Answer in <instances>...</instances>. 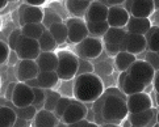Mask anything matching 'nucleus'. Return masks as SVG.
<instances>
[{
	"label": "nucleus",
	"instance_id": "a19ab883",
	"mask_svg": "<svg viewBox=\"0 0 159 127\" xmlns=\"http://www.w3.org/2000/svg\"><path fill=\"white\" fill-rule=\"evenodd\" d=\"M8 66H11V67H16L20 63V58H19V55H17V53L16 51H12V53L9 54V58H8Z\"/></svg>",
	"mask_w": 159,
	"mask_h": 127
},
{
	"label": "nucleus",
	"instance_id": "a878e982",
	"mask_svg": "<svg viewBox=\"0 0 159 127\" xmlns=\"http://www.w3.org/2000/svg\"><path fill=\"white\" fill-rule=\"evenodd\" d=\"M48 30L54 37V39L57 41L58 45H62L66 41H69V30H67V26L65 24V21L55 22V24H53Z\"/></svg>",
	"mask_w": 159,
	"mask_h": 127
},
{
	"label": "nucleus",
	"instance_id": "4c0bfd02",
	"mask_svg": "<svg viewBox=\"0 0 159 127\" xmlns=\"http://www.w3.org/2000/svg\"><path fill=\"white\" fill-rule=\"evenodd\" d=\"M63 85H61L59 93L62 97H74V80H69V81H62Z\"/></svg>",
	"mask_w": 159,
	"mask_h": 127
},
{
	"label": "nucleus",
	"instance_id": "7ed1b4c3",
	"mask_svg": "<svg viewBox=\"0 0 159 127\" xmlns=\"http://www.w3.org/2000/svg\"><path fill=\"white\" fill-rule=\"evenodd\" d=\"M58 68L57 73L61 79V81H69L76 77L78 68H79V58L75 53H71L69 50H61L58 53Z\"/></svg>",
	"mask_w": 159,
	"mask_h": 127
},
{
	"label": "nucleus",
	"instance_id": "dca6fc26",
	"mask_svg": "<svg viewBox=\"0 0 159 127\" xmlns=\"http://www.w3.org/2000/svg\"><path fill=\"white\" fill-rule=\"evenodd\" d=\"M108 13H109V8L101 2H92L89 8L86 13V20L87 24H95V22H104L108 20Z\"/></svg>",
	"mask_w": 159,
	"mask_h": 127
},
{
	"label": "nucleus",
	"instance_id": "6e6552de",
	"mask_svg": "<svg viewBox=\"0 0 159 127\" xmlns=\"http://www.w3.org/2000/svg\"><path fill=\"white\" fill-rule=\"evenodd\" d=\"M16 53L20 60H37V58L41 55V49H39L38 41L22 36L19 41Z\"/></svg>",
	"mask_w": 159,
	"mask_h": 127
},
{
	"label": "nucleus",
	"instance_id": "e433bc0d",
	"mask_svg": "<svg viewBox=\"0 0 159 127\" xmlns=\"http://www.w3.org/2000/svg\"><path fill=\"white\" fill-rule=\"evenodd\" d=\"M21 37H22L21 28L20 29H15V30L9 34L7 43H8V46L11 47V50H12V51H16V49H17V45H19V41H20Z\"/></svg>",
	"mask_w": 159,
	"mask_h": 127
},
{
	"label": "nucleus",
	"instance_id": "13d9d810",
	"mask_svg": "<svg viewBox=\"0 0 159 127\" xmlns=\"http://www.w3.org/2000/svg\"><path fill=\"white\" fill-rule=\"evenodd\" d=\"M132 127H137V126H132Z\"/></svg>",
	"mask_w": 159,
	"mask_h": 127
},
{
	"label": "nucleus",
	"instance_id": "5701e85b",
	"mask_svg": "<svg viewBox=\"0 0 159 127\" xmlns=\"http://www.w3.org/2000/svg\"><path fill=\"white\" fill-rule=\"evenodd\" d=\"M59 81H61V79L55 71L54 72H39L37 76L38 88H42L46 90H53L58 85Z\"/></svg>",
	"mask_w": 159,
	"mask_h": 127
},
{
	"label": "nucleus",
	"instance_id": "9b49d317",
	"mask_svg": "<svg viewBox=\"0 0 159 127\" xmlns=\"http://www.w3.org/2000/svg\"><path fill=\"white\" fill-rule=\"evenodd\" d=\"M126 51L129 54H133L137 56L138 54L147 51V39L145 36H139V34H133V33H126L122 43V50Z\"/></svg>",
	"mask_w": 159,
	"mask_h": 127
},
{
	"label": "nucleus",
	"instance_id": "f3484780",
	"mask_svg": "<svg viewBox=\"0 0 159 127\" xmlns=\"http://www.w3.org/2000/svg\"><path fill=\"white\" fill-rule=\"evenodd\" d=\"M154 12L155 8L152 0H135L130 9V16L138 19H150Z\"/></svg>",
	"mask_w": 159,
	"mask_h": 127
},
{
	"label": "nucleus",
	"instance_id": "20e7f679",
	"mask_svg": "<svg viewBox=\"0 0 159 127\" xmlns=\"http://www.w3.org/2000/svg\"><path fill=\"white\" fill-rule=\"evenodd\" d=\"M74 51H75V54L78 55V58H80V59H86V60L96 59V58H99L104 51L103 39L89 36L80 43L75 45V50Z\"/></svg>",
	"mask_w": 159,
	"mask_h": 127
},
{
	"label": "nucleus",
	"instance_id": "cd10ccee",
	"mask_svg": "<svg viewBox=\"0 0 159 127\" xmlns=\"http://www.w3.org/2000/svg\"><path fill=\"white\" fill-rule=\"evenodd\" d=\"M38 43H39V49H41V53H55L57 47H58V43L54 39V37L50 34V32L45 30V33L42 34V37L38 39Z\"/></svg>",
	"mask_w": 159,
	"mask_h": 127
},
{
	"label": "nucleus",
	"instance_id": "c03bdc74",
	"mask_svg": "<svg viewBox=\"0 0 159 127\" xmlns=\"http://www.w3.org/2000/svg\"><path fill=\"white\" fill-rule=\"evenodd\" d=\"M152 88L157 93H159V71L155 72V77H154V81H152Z\"/></svg>",
	"mask_w": 159,
	"mask_h": 127
},
{
	"label": "nucleus",
	"instance_id": "864d4df0",
	"mask_svg": "<svg viewBox=\"0 0 159 127\" xmlns=\"http://www.w3.org/2000/svg\"><path fill=\"white\" fill-rule=\"evenodd\" d=\"M7 4H8V2H5V0H3V2H2V3H0V8H2V9H3V8L5 7V5H7Z\"/></svg>",
	"mask_w": 159,
	"mask_h": 127
},
{
	"label": "nucleus",
	"instance_id": "2f4dec72",
	"mask_svg": "<svg viewBox=\"0 0 159 127\" xmlns=\"http://www.w3.org/2000/svg\"><path fill=\"white\" fill-rule=\"evenodd\" d=\"M46 90V89H45ZM61 93L59 92H55V90H46V100H45V110L48 112H53L55 110L57 107V103L61 100Z\"/></svg>",
	"mask_w": 159,
	"mask_h": 127
},
{
	"label": "nucleus",
	"instance_id": "39448f33",
	"mask_svg": "<svg viewBox=\"0 0 159 127\" xmlns=\"http://www.w3.org/2000/svg\"><path fill=\"white\" fill-rule=\"evenodd\" d=\"M128 75H129V77H132L134 80V81L147 86V85L152 84V81H154L155 70L152 68V66L150 63H147L145 59H142V60H137L129 68Z\"/></svg>",
	"mask_w": 159,
	"mask_h": 127
},
{
	"label": "nucleus",
	"instance_id": "c9c22d12",
	"mask_svg": "<svg viewBox=\"0 0 159 127\" xmlns=\"http://www.w3.org/2000/svg\"><path fill=\"white\" fill-rule=\"evenodd\" d=\"M95 66L91 63L89 60L86 59H80L79 58V68H78V73L76 76H82V75H88V73H95Z\"/></svg>",
	"mask_w": 159,
	"mask_h": 127
},
{
	"label": "nucleus",
	"instance_id": "0eeeda50",
	"mask_svg": "<svg viewBox=\"0 0 159 127\" xmlns=\"http://www.w3.org/2000/svg\"><path fill=\"white\" fill-rule=\"evenodd\" d=\"M65 24L69 30V42L78 45L84 41L87 37H89L88 26L84 19H78V17H69Z\"/></svg>",
	"mask_w": 159,
	"mask_h": 127
},
{
	"label": "nucleus",
	"instance_id": "7c9ffc66",
	"mask_svg": "<svg viewBox=\"0 0 159 127\" xmlns=\"http://www.w3.org/2000/svg\"><path fill=\"white\" fill-rule=\"evenodd\" d=\"M145 37L147 39V51L159 53V26H152Z\"/></svg>",
	"mask_w": 159,
	"mask_h": 127
},
{
	"label": "nucleus",
	"instance_id": "aec40b11",
	"mask_svg": "<svg viewBox=\"0 0 159 127\" xmlns=\"http://www.w3.org/2000/svg\"><path fill=\"white\" fill-rule=\"evenodd\" d=\"M152 24L150 19H138V17H132L126 25V32L133 34H139V36H146L151 30Z\"/></svg>",
	"mask_w": 159,
	"mask_h": 127
},
{
	"label": "nucleus",
	"instance_id": "6ab92c4d",
	"mask_svg": "<svg viewBox=\"0 0 159 127\" xmlns=\"http://www.w3.org/2000/svg\"><path fill=\"white\" fill-rule=\"evenodd\" d=\"M36 62L38 64L39 72H57L59 63L58 53H41Z\"/></svg>",
	"mask_w": 159,
	"mask_h": 127
},
{
	"label": "nucleus",
	"instance_id": "423d86ee",
	"mask_svg": "<svg viewBox=\"0 0 159 127\" xmlns=\"http://www.w3.org/2000/svg\"><path fill=\"white\" fill-rule=\"evenodd\" d=\"M126 29H117V28H111L108 33L103 37V43H104V50L109 56H116L118 53L122 50V43L125 36H126Z\"/></svg>",
	"mask_w": 159,
	"mask_h": 127
},
{
	"label": "nucleus",
	"instance_id": "8fccbe9b",
	"mask_svg": "<svg viewBox=\"0 0 159 127\" xmlns=\"http://www.w3.org/2000/svg\"><path fill=\"white\" fill-rule=\"evenodd\" d=\"M100 127H121L120 125H115V123H104V125H101Z\"/></svg>",
	"mask_w": 159,
	"mask_h": 127
},
{
	"label": "nucleus",
	"instance_id": "bf43d9fd",
	"mask_svg": "<svg viewBox=\"0 0 159 127\" xmlns=\"http://www.w3.org/2000/svg\"><path fill=\"white\" fill-rule=\"evenodd\" d=\"M157 127H159V125H158V126H157Z\"/></svg>",
	"mask_w": 159,
	"mask_h": 127
},
{
	"label": "nucleus",
	"instance_id": "b1692460",
	"mask_svg": "<svg viewBox=\"0 0 159 127\" xmlns=\"http://www.w3.org/2000/svg\"><path fill=\"white\" fill-rule=\"evenodd\" d=\"M137 62V58L133 54H129L126 51H121L115 56V67L117 71L121 72H128L129 68L132 67L134 63Z\"/></svg>",
	"mask_w": 159,
	"mask_h": 127
},
{
	"label": "nucleus",
	"instance_id": "2eb2a0df",
	"mask_svg": "<svg viewBox=\"0 0 159 127\" xmlns=\"http://www.w3.org/2000/svg\"><path fill=\"white\" fill-rule=\"evenodd\" d=\"M130 20V13L124 8V5H117V7L109 8L108 13V24L111 28L125 29Z\"/></svg>",
	"mask_w": 159,
	"mask_h": 127
},
{
	"label": "nucleus",
	"instance_id": "49530a36",
	"mask_svg": "<svg viewBox=\"0 0 159 127\" xmlns=\"http://www.w3.org/2000/svg\"><path fill=\"white\" fill-rule=\"evenodd\" d=\"M88 120L87 119H83V120H79L76 123H72V125H69V127H87L88 126Z\"/></svg>",
	"mask_w": 159,
	"mask_h": 127
},
{
	"label": "nucleus",
	"instance_id": "603ef678",
	"mask_svg": "<svg viewBox=\"0 0 159 127\" xmlns=\"http://www.w3.org/2000/svg\"><path fill=\"white\" fill-rule=\"evenodd\" d=\"M57 127H69V125H66L65 122H62V120H61V122L58 123V126H57Z\"/></svg>",
	"mask_w": 159,
	"mask_h": 127
},
{
	"label": "nucleus",
	"instance_id": "ea45409f",
	"mask_svg": "<svg viewBox=\"0 0 159 127\" xmlns=\"http://www.w3.org/2000/svg\"><path fill=\"white\" fill-rule=\"evenodd\" d=\"M145 60L147 63H150L152 66V68L157 71H159V54L158 53H152V51H146V56Z\"/></svg>",
	"mask_w": 159,
	"mask_h": 127
},
{
	"label": "nucleus",
	"instance_id": "473e14b6",
	"mask_svg": "<svg viewBox=\"0 0 159 127\" xmlns=\"http://www.w3.org/2000/svg\"><path fill=\"white\" fill-rule=\"evenodd\" d=\"M13 109L16 110V113H17V117L24 119V120H28V122H33L36 118V115L38 113V110L34 107V106H26V107H15Z\"/></svg>",
	"mask_w": 159,
	"mask_h": 127
},
{
	"label": "nucleus",
	"instance_id": "052dcab7",
	"mask_svg": "<svg viewBox=\"0 0 159 127\" xmlns=\"http://www.w3.org/2000/svg\"><path fill=\"white\" fill-rule=\"evenodd\" d=\"M158 54H159V53H158Z\"/></svg>",
	"mask_w": 159,
	"mask_h": 127
},
{
	"label": "nucleus",
	"instance_id": "6e6d98bb",
	"mask_svg": "<svg viewBox=\"0 0 159 127\" xmlns=\"http://www.w3.org/2000/svg\"><path fill=\"white\" fill-rule=\"evenodd\" d=\"M157 105L159 106V93H157Z\"/></svg>",
	"mask_w": 159,
	"mask_h": 127
},
{
	"label": "nucleus",
	"instance_id": "1a4fd4ad",
	"mask_svg": "<svg viewBox=\"0 0 159 127\" xmlns=\"http://www.w3.org/2000/svg\"><path fill=\"white\" fill-rule=\"evenodd\" d=\"M45 19V11L38 7H32L26 3L21 4L19 8V21L20 25L24 26L28 24H42Z\"/></svg>",
	"mask_w": 159,
	"mask_h": 127
},
{
	"label": "nucleus",
	"instance_id": "37998d69",
	"mask_svg": "<svg viewBox=\"0 0 159 127\" xmlns=\"http://www.w3.org/2000/svg\"><path fill=\"white\" fill-rule=\"evenodd\" d=\"M28 5H32V7H38L41 8L43 7L45 4H46V0H26L25 2Z\"/></svg>",
	"mask_w": 159,
	"mask_h": 127
},
{
	"label": "nucleus",
	"instance_id": "bb28decb",
	"mask_svg": "<svg viewBox=\"0 0 159 127\" xmlns=\"http://www.w3.org/2000/svg\"><path fill=\"white\" fill-rule=\"evenodd\" d=\"M45 30H46V28H45L43 24H28L21 26L22 36L30 39H36V41H38L42 37Z\"/></svg>",
	"mask_w": 159,
	"mask_h": 127
},
{
	"label": "nucleus",
	"instance_id": "f257e3e1",
	"mask_svg": "<svg viewBox=\"0 0 159 127\" xmlns=\"http://www.w3.org/2000/svg\"><path fill=\"white\" fill-rule=\"evenodd\" d=\"M105 92L103 79L96 73H88L74 79V99L83 103L98 101Z\"/></svg>",
	"mask_w": 159,
	"mask_h": 127
},
{
	"label": "nucleus",
	"instance_id": "f8f14e48",
	"mask_svg": "<svg viewBox=\"0 0 159 127\" xmlns=\"http://www.w3.org/2000/svg\"><path fill=\"white\" fill-rule=\"evenodd\" d=\"M39 73V68L36 60H20L16 66L15 75L19 83H28L29 80L37 79Z\"/></svg>",
	"mask_w": 159,
	"mask_h": 127
},
{
	"label": "nucleus",
	"instance_id": "79ce46f5",
	"mask_svg": "<svg viewBox=\"0 0 159 127\" xmlns=\"http://www.w3.org/2000/svg\"><path fill=\"white\" fill-rule=\"evenodd\" d=\"M16 85H17V83H9V84H8L7 90H5V99L12 100V96H13V93H15Z\"/></svg>",
	"mask_w": 159,
	"mask_h": 127
},
{
	"label": "nucleus",
	"instance_id": "9d476101",
	"mask_svg": "<svg viewBox=\"0 0 159 127\" xmlns=\"http://www.w3.org/2000/svg\"><path fill=\"white\" fill-rule=\"evenodd\" d=\"M12 103L15 107H26L32 106L34 102V90L26 83H19L16 85L15 93L12 96Z\"/></svg>",
	"mask_w": 159,
	"mask_h": 127
},
{
	"label": "nucleus",
	"instance_id": "72a5a7b5",
	"mask_svg": "<svg viewBox=\"0 0 159 127\" xmlns=\"http://www.w3.org/2000/svg\"><path fill=\"white\" fill-rule=\"evenodd\" d=\"M34 90V102H33V106H34L37 110H42L45 107V100H46V90L42 88H33Z\"/></svg>",
	"mask_w": 159,
	"mask_h": 127
},
{
	"label": "nucleus",
	"instance_id": "4468645a",
	"mask_svg": "<svg viewBox=\"0 0 159 127\" xmlns=\"http://www.w3.org/2000/svg\"><path fill=\"white\" fill-rule=\"evenodd\" d=\"M87 113H88V109L83 102L78 101V100H72L71 105L66 110L65 115L62 117L61 120L65 122L66 125H72V123L79 122V120L86 119Z\"/></svg>",
	"mask_w": 159,
	"mask_h": 127
},
{
	"label": "nucleus",
	"instance_id": "5fc2aeb1",
	"mask_svg": "<svg viewBox=\"0 0 159 127\" xmlns=\"http://www.w3.org/2000/svg\"><path fill=\"white\" fill-rule=\"evenodd\" d=\"M154 8H155V11H159V0L158 2H154Z\"/></svg>",
	"mask_w": 159,
	"mask_h": 127
},
{
	"label": "nucleus",
	"instance_id": "a211bd4d",
	"mask_svg": "<svg viewBox=\"0 0 159 127\" xmlns=\"http://www.w3.org/2000/svg\"><path fill=\"white\" fill-rule=\"evenodd\" d=\"M157 113L154 109L150 110L137 113V114H129L128 120L130 122L132 126H137V127H151L152 123L157 122Z\"/></svg>",
	"mask_w": 159,
	"mask_h": 127
},
{
	"label": "nucleus",
	"instance_id": "09e8293b",
	"mask_svg": "<svg viewBox=\"0 0 159 127\" xmlns=\"http://www.w3.org/2000/svg\"><path fill=\"white\" fill-rule=\"evenodd\" d=\"M132 5H133V2H125L124 3V8L128 11V12L130 13V9H132Z\"/></svg>",
	"mask_w": 159,
	"mask_h": 127
},
{
	"label": "nucleus",
	"instance_id": "f03ea898",
	"mask_svg": "<svg viewBox=\"0 0 159 127\" xmlns=\"http://www.w3.org/2000/svg\"><path fill=\"white\" fill-rule=\"evenodd\" d=\"M128 117H129V109L126 100L121 99V97L107 94V99L103 106V118L105 123L120 125L125 119H128Z\"/></svg>",
	"mask_w": 159,
	"mask_h": 127
},
{
	"label": "nucleus",
	"instance_id": "c85d7f7f",
	"mask_svg": "<svg viewBox=\"0 0 159 127\" xmlns=\"http://www.w3.org/2000/svg\"><path fill=\"white\" fill-rule=\"evenodd\" d=\"M145 88L146 85L143 84H139L137 81H134L132 77H129V75L125 77V81H124V85L121 88V92L125 94V96H133V94H137V93H142L145 92Z\"/></svg>",
	"mask_w": 159,
	"mask_h": 127
},
{
	"label": "nucleus",
	"instance_id": "c756f323",
	"mask_svg": "<svg viewBox=\"0 0 159 127\" xmlns=\"http://www.w3.org/2000/svg\"><path fill=\"white\" fill-rule=\"evenodd\" d=\"M88 26V32H89V36L91 37H95V38H103L105 34L108 33V30L111 29L108 21L104 22H95V24H87Z\"/></svg>",
	"mask_w": 159,
	"mask_h": 127
},
{
	"label": "nucleus",
	"instance_id": "412c9836",
	"mask_svg": "<svg viewBox=\"0 0 159 127\" xmlns=\"http://www.w3.org/2000/svg\"><path fill=\"white\" fill-rule=\"evenodd\" d=\"M91 3L92 2H89V0H67L65 3V7L67 12L71 15V17L84 19Z\"/></svg>",
	"mask_w": 159,
	"mask_h": 127
},
{
	"label": "nucleus",
	"instance_id": "de8ad7c7",
	"mask_svg": "<svg viewBox=\"0 0 159 127\" xmlns=\"http://www.w3.org/2000/svg\"><path fill=\"white\" fill-rule=\"evenodd\" d=\"M86 119L88 120V122H95V112H93V109H88Z\"/></svg>",
	"mask_w": 159,
	"mask_h": 127
},
{
	"label": "nucleus",
	"instance_id": "3c124183",
	"mask_svg": "<svg viewBox=\"0 0 159 127\" xmlns=\"http://www.w3.org/2000/svg\"><path fill=\"white\" fill-rule=\"evenodd\" d=\"M87 127H100V125H98L96 122H89Z\"/></svg>",
	"mask_w": 159,
	"mask_h": 127
},
{
	"label": "nucleus",
	"instance_id": "a18cd8bd",
	"mask_svg": "<svg viewBox=\"0 0 159 127\" xmlns=\"http://www.w3.org/2000/svg\"><path fill=\"white\" fill-rule=\"evenodd\" d=\"M13 127H30V122H28V120H24V119L19 118L17 122L15 123Z\"/></svg>",
	"mask_w": 159,
	"mask_h": 127
},
{
	"label": "nucleus",
	"instance_id": "4d7b16f0",
	"mask_svg": "<svg viewBox=\"0 0 159 127\" xmlns=\"http://www.w3.org/2000/svg\"><path fill=\"white\" fill-rule=\"evenodd\" d=\"M157 123L159 125V110H158V113H157Z\"/></svg>",
	"mask_w": 159,
	"mask_h": 127
},
{
	"label": "nucleus",
	"instance_id": "393cba45",
	"mask_svg": "<svg viewBox=\"0 0 159 127\" xmlns=\"http://www.w3.org/2000/svg\"><path fill=\"white\" fill-rule=\"evenodd\" d=\"M17 119V113L13 107L5 105L0 107V127H13Z\"/></svg>",
	"mask_w": 159,
	"mask_h": 127
},
{
	"label": "nucleus",
	"instance_id": "58836bf2",
	"mask_svg": "<svg viewBox=\"0 0 159 127\" xmlns=\"http://www.w3.org/2000/svg\"><path fill=\"white\" fill-rule=\"evenodd\" d=\"M11 53H12V50H11L8 43L4 42V41L0 42V63H2V64H5V63L8 62V58H9Z\"/></svg>",
	"mask_w": 159,
	"mask_h": 127
},
{
	"label": "nucleus",
	"instance_id": "ddd939ff",
	"mask_svg": "<svg viewBox=\"0 0 159 127\" xmlns=\"http://www.w3.org/2000/svg\"><path fill=\"white\" fill-rule=\"evenodd\" d=\"M126 103H128L129 114H137V113H142V112L152 109L151 97L147 93H145V92L129 96L126 100Z\"/></svg>",
	"mask_w": 159,
	"mask_h": 127
},
{
	"label": "nucleus",
	"instance_id": "4be33fe9",
	"mask_svg": "<svg viewBox=\"0 0 159 127\" xmlns=\"http://www.w3.org/2000/svg\"><path fill=\"white\" fill-rule=\"evenodd\" d=\"M61 120L53 112H48L42 109L36 115L33 120V127H57Z\"/></svg>",
	"mask_w": 159,
	"mask_h": 127
},
{
	"label": "nucleus",
	"instance_id": "f704fd0d",
	"mask_svg": "<svg viewBox=\"0 0 159 127\" xmlns=\"http://www.w3.org/2000/svg\"><path fill=\"white\" fill-rule=\"evenodd\" d=\"M71 101H72V99H69V97H61V100L58 101V103H57V107L54 110V114L58 117V119H62L66 110L71 105Z\"/></svg>",
	"mask_w": 159,
	"mask_h": 127
}]
</instances>
